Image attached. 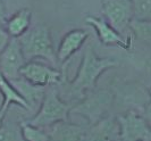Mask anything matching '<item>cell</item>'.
<instances>
[{
  "label": "cell",
  "mask_w": 151,
  "mask_h": 141,
  "mask_svg": "<svg viewBox=\"0 0 151 141\" xmlns=\"http://www.w3.org/2000/svg\"><path fill=\"white\" fill-rule=\"evenodd\" d=\"M118 63L115 59L108 57H99L91 46L86 47L76 76L67 82L69 97L83 98L86 93L94 90L100 75L107 69L116 67Z\"/></svg>",
  "instance_id": "1"
},
{
  "label": "cell",
  "mask_w": 151,
  "mask_h": 141,
  "mask_svg": "<svg viewBox=\"0 0 151 141\" xmlns=\"http://www.w3.org/2000/svg\"><path fill=\"white\" fill-rule=\"evenodd\" d=\"M72 108L73 105L61 98L55 85H50L47 87L43 99L37 113L31 119L24 122L31 125L47 129L57 122L68 119Z\"/></svg>",
  "instance_id": "2"
},
{
  "label": "cell",
  "mask_w": 151,
  "mask_h": 141,
  "mask_svg": "<svg viewBox=\"0 0 151 141\" xmlns=\"http://www.w3.org/2000/svg\"><path fill=\"white\" fill-rule=\"evenodd\" d=\"M23 54L27 61L43 59L56 65L57 55L55 51L51 33L48 26L43 24L32 27L22 37L18 38Z\"/></svg>",
  "instance_id": "3"
},
{
  "label": "cell",
  "mask_w": 151,
  "mask_h": 141,
  "mask_svg": "<svg viewBox=\"0 0 151 141\" xmlns=\"http://www.w3.org/2000/svg\"><path fill=\"white\" fill-rule=\"evenodd\" d=\"M114 103V93L108 90H92L82 98L77 105L73 106L70 114L78 115L86 119L88 124L92 125L107 116Z\"/></svg>",
  "instance_id": "4"
},
{
  "label": "cell",
  "mask_w": 151,
  "mask_h": 141,
  "mask_svg": "<svg viewBox=\"0 0 151 141\" xmlns=\"http://www.w3.org/2000/svg\"><path fill=\"white\" fill-rule=\"evenodd\" d=\"M123 141H151V127L143 115L129 111L117 116Z\"/></svg>",
  "instance_id": "5"
},
{
  "label": "cell",
  "mask_w": 151,
  "mask_h": 141,
  "mask_svg": "<svg viewBox=\"0 0 151 141\" xmlns=\"http://www.w3.org/2000/svg\"><path fill=\"white\" fill-rule=\"evenodd\" d=\"M102 15L107 22L119 32L129 27L134 18L132 0H101Z\"/></svg>",
  "instance_id": "6"
},
{
  "label": "cell",
  "mask_w": 151,
  "mask_h": 141,
  "mask_svg": "<svg viewBox=\"0 0 151 141\" xmlns=\"http://www.w3.org/2000/svg\"><path fill=\"white\" fill-rule=\"evenodd\" d=\"M21 76L31 82L32 84L40 87L57 85L61 82L63 73L53 67L45 65L41 61L30 60L21 69Z\"/></svg>",
  "instance_id": "7"
},
{
  "label": "cell",
  "mask_w": 151,
  "mask_h": 141,
  "mask_svg": "<svg viewBox=\"0 0 151 141\" xmlns=\"http://www.w3.org/2000/svg\"><path fill=\"white\" fill-rule=\"evenodd\" d=\"M27 63L23 54L19 40L12 38L5 50L0 54V71L7 77L13 81L21 76L22 67Z\"/></svg>",
  "instance_id": "8"
},
{
  "label": "cell",
  "mask_w": 151,
  "mask_h": 141,
  "mask_svg": "<svg viewBox=\"0 0 151 141\" xmlns=\"http://www.w3.org/2000/svg\"><path fill=\"white\" fill-rule=\"evenodd\" d=\"M86 24L91 25L97 32L99 40L105 46H116L124 50H129L132 47L131 38L123 37L119 31H117L113 25L107 22L106 18L88 16L85 18Z\"/></svg>",
  "instance_id": "9"
},
{
  "label": "cell",
  "mask_w": 151,
  "mask_h": 141,
  "mask_svg": "<svg viewBox=\"0 0 151 141\" xmlns=\"http://www.w3.org/2000/svg\"><path fill=\"white\" fill-rule=\"evenodd\" d=\"M121 138L117 117L107 115L97 123L89 125L84 141H117Z\"/></svg>",
  "instance_id": "10"
},
{
  "label": "cell",
  "mask_w": 151,
  "mask_h": 141,
  "mask_svg": "<svg viewBox=\"0 0 151 141\" xmlns=\"http://www.w3.org/2000/svg\"><path fill=\"white\" fill-rule=\"evenodd\" d=\"M88 32L81 29H74L67 32L58 46V49L56 51L57 55V61L59 64L66 63L76 51H78L84 42L88 39Z\"/></svg>",
  "instance_id": "11"
},
{
  "label": "cell",
  "mask_w": 151,
  "mask_h": 141,
  "mask_svg": "<svg viewBox=\"0 0 151 141\" xmlns=\"http://www.w3.org/2000/svg\"><path fill=\"white\" fill-rule=\"evenodd\" d=\"M86 129L88 127L65 119L47 127V131L50 141H84Z\"/></svg>",
  "instance_id": "12"
},
{
  "label": "cell",
  "mask_w": 151,
  "mask_h": 141,
  "mask_svg": "<svg viewBox=\"0 0 151 141\" xmlns=\"http://www.w3.org/2000/svg\"><path fill=\"white\" fill-rule=\"evenodd\" d=\"M15 88L18 90V92L23 96V98L29 104L30 109H33L35 106H40L41 101L43 99L45 92V87H40L32 84L31 82L25 80L23 76H19L18 79L10 81Z\"/></svg>",
  "instance_id": "13"
},
{
  "label": "cell",
  "mask_w": 151,
  "mask_h": 141,
  "mask_svg": "<svg viewBox=\"0 0 151 141\" xmlns=\"http://www.w3.org/2000/svg\"><path fill=\"white\" fill-rule=\"evenodd\" d=\"M0 92L4 96V105L1 107V109L7 113L10 105H16V106H19L21 108L30 111V107H29V104L26 103V100L18 92V90L16 89L15 85L10 82V80H8L1 73V71H0Z\"/></svg>",
  "instance_id": "14"
},
{
  "label": "cell",
  "mask_w": 151,
  "mask_h": 141,
  "mask_svg": "<svg viewBox=\"0 0 151 141\" xmlns=\"http://www.w3.org/2000/svg\"><path fill=\"white\" fill-rule=\"evenodd\" d=\"M32 12L27 8H23L6 21V30L12 38H21L30 30Z\"/></svg>",
  "instance_id": "15"
},
{
  "label": "cell",
  "mask_w": 151,
  "mask_h": 141,
  "mask_svg": "<svg viewBox=\"0 0 151 141\" xmlns=\"http://www.w3.org/2000/svg\"><path fill=\"white\" fill-rule=\"evenodd\" d=\"M21 131L24 141H50V137L45 127L31 125L26 122L21 123Z\"/></svg>",
  "instance_id": "16"
},
{
  "label": "cell",
  "mask_w": 151,
  "mask_h": 141,
  "mask_svg": "<svg viewBox=\"0 0 151 141\" xmlns=\"http://www.w3.org/2000/svg\"><path fill=\"white\" fill-rule=\"evenodd\" d=\"M129 29L136 39L147 43H151V21L133 18L129 24Z\"/></svg>",
  "instance_id": "17"
},
{
  "label": "cell",
  "mask_w": 151,
  "mask_h": 141,
  "mask_svg": "<svg viewBox=\"0 0 151 141\" xmlns=\"http://www.w3.org/2000/svg\"><path fill=\"white\" fill-rule=\"evenodd\" d=\"M0 141H24L21 126L17 129L15 125L4 121L0 126Z\"/></svg>",
  "instance_id": "18"
},
{
  "label": "cell",
  "mask_w": 151,
  "mask_h": 141,
  "mask_svg": "<svg viewBox=\"0 0 151 141\" xmlns=\"http://www.w3.org/2000/svg\"><path fill=\"white\" fill-rule=\"evenodd\" d=\"M134 18L151 21V0H132Z\"/></svg>",
  "instance_id": "19"
},
{
  "label": "cell",
  "mask_w": 151,
  "mask_h": 141,
  "mask_svg": "<svg viewBox=\"0 0 151 141\" xmlns=\"http://www.w3.org/2000/svg\"><path fill=\"white\" fill-rule=\"evenodd\" d=\"M10 40H12V37L9 35L6 27L0 25V54L5 50V48L8 46Z\"/></svg>",
  "instance_id": "20"
},
{
  "label": "cell",
  "mask_w": 151,
  "mask_h": 141,
  "mask_svg": "<svg viewBox=\"0 0 151 141\" xmlns=\"http://www.w3.org/2000/svg\"><path fill=\"white\" fill-rule=\"evenodd\" d=\"M143 116H144V119H147V122H148L149 126L151 127V96H150L149 101H148V104H147V106H145V108H144Z\"/></svg>",
  "instance_id": "21"
},
{
  "label": "cell",
  "mask_w": 151,
  "mask_h": 141,
  "mask_svg": "<svg viewBox=\"0 0 151 141\" xmlns=\"http://www.w3.org/2000/svg\"><path fill=\"white\" fill-rule=\"evenodd\" d=\"M6 7L2 0H0V25H5L6 24Z\"/></svg>",
  "instance_id": "22"
},
{
  "label": "cell",
  "mask_w": 151,
  "mask_h": 141,
  "mask_svg": "<svg viewBox=\"0 0 151 141\" xmlns=\"http://www.w3.org/2000/svg\"><path fill=\"white\" fill-rule=\"evenodd\" d=\"M6 111H4L1 108H0V126H1V124L4 123V121H5V119H6Z\"/></svg>",
  "instance_id": "23"
},
{
  "label": "cell",
  "mask_w": 151,
  "mask_h": 141,
  "mask_svg": "<svg viewBox=\"0 0 151 141\" xmlns=\"http://www.w3.org/2000/svg\"><path fill=\"white\" fill-rule=\"evenodd\" d=\"M2 105H4V96H2V93L0 92V108L2 107Z\"/></svg>",
  "instance_id": "24"
},
{
  "label": "cell",
  "mask_w": 151,
  "mask_h": 141,
  "mask_svg": "<svg viewBox=\"0 0 151 141\" xmlns=\"http://www.w3.org/2000/svg\"><path fill=\"white\" fill-rule=\"evenodd\" d=\"M117 141H123V140H122L121 138H119V139H118V140H117Z\"/></svg>",
  "instance_id": "25"
}]
</instances>
